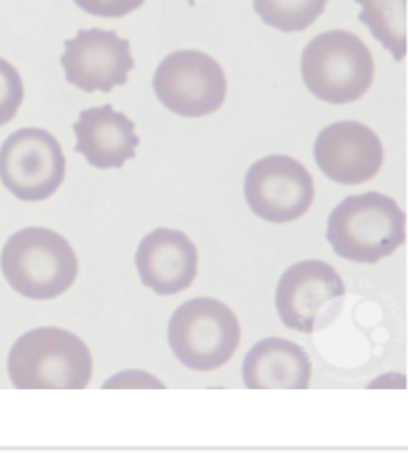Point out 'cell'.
Listing matches in <instances>:
<instances>
[{
  "instance_id": "cell-1",
  "label": "cell",
  "mask_w": 408,
  "mask_h": 453,
  "mask_svg": "<svg viewBox=\"0 0 408 453\" xmlns=\"http://www.w3.org/2000/svg\"><path fill=\"white\" fill-rule=\"evenodd\" d=\"M92 373L87 343L57 326L23 333L7 354V375L16 389H85Z\"/></svg>"
},
{
  "instance_id": "cell-2",
  "label": "cell",
  "mask_w": 408,
  "mask_h": 453,
  "mask_svg": "<svg viewBox=\"0 0 408 453\" xmlns=\"http://www.w3.org/2000/svg\"><path fill=\"white\" fill-rule=\"evenodd\" d=\"M325 237L337 257L355 264H376L404 244L406 216L389 195H350L329 214Z\"/></svg>"
},
{
  "instance_id": "cell-3",
  "label": "cell",
  "mask_w": 408,
  "mask_h": 453,
  "mask_svg": "<svg viewBox=\"0 0 408 453\" xmlns=\"http://www.w3.org/2000/svg\"><path fill=\"white\" fill-rule=\"evenodd\" d=\"M0 271L16 294L49 301L74 285L78 257L62 234L48 226H25L5 241Z\"/></svg>"
},
{
  "instance_id": "cell-4",
  "label": "cell",
  "mask_w": 408,
  "mask_h": 453,
  "mask_svg": "<svg viewBox=\"0 0 408 453\" xmlns=\"http://www.w3.org/2000/svg\"><path fill=\"white\" fill-rule=\"evenodd\" d=\"M300 74L316 99L344 104L367 92L374 62L360 37L346 30H329L313 37L304 48Z\"/></svg>"
},
{
  "instance_id": "cell-5",
  "label": "cell",
  "mask_w": 408,
  "mask_h": 453,
  "mask_svg": "<svg viewBox=\"0 0 408 453\" xmlns=\"http://www.w3.org/2000/svg\"><path fill=\"white\" fill-rule=\"evenodd\" d=\"M240 343V324L233 310L215 297H193L168 320V345L180 365L194 372L224 366Z\"/></svg>"
},
{
  "instance_id": "cell-6",
  "label": "cell",
  "mask_w": 408,
  "mask_h": 453,
  "mask_svg": "<svg viewBox=\"0 0 408 453\" xmlns=\"http://www.w3.org/2000/svg\"><path fill=\"white\" fill-rule=\"evenodd\" d=\"M343 299L344 283L330 264L300 260L279 276L274 304L279 320L288 329L314 333L334 322Z\"/></svg>"
},
{
  "instance_id": "cell-7",
  "label": "cell",
  "mask_w": 408,
  "mask_h": 453,
  "mask_svg": "<svg viewBox=\"0 0 408 453\" xmlns=\"http://www.w3.org/2000/svg\"><path fill=\"white\" fill-rule=\"evenodd\" d=\"M65 177L58 140L41 127H21L0 147V180L21 202H42L55 195Z\"/></svg>"
},
{
  "instance_id": "cell-8",
  "label": "cell",
  "mask_w": 408,
  "mask_h": 453,
  "mask_svg": "<svg viewBox=\"0 0 408 453\" xmlns=\"http://www.w3.org/2000/svg\"><path fill=\"white\" fill-rule=\"evenodd\" d=\"M152 85L161 104L180 117L214 113L226 97L223 67L198 50L166 55L154 73Z\"/></svg>"
},
{
  "instance_id": "cell-9",
  "label": "cell",
  "mask_w": 408,
  "mask_h": 453,
  "mask_svg": "<svg viewBox=\"0 0 408 453\" xmlns=\"http://www.w3.org/2000/svg\"><path fill=\"white\" fill-rule=\"evenodd\" d=\"M244 198L260 219L291 223L309 211L314 182L300 161L272 154L254 161L246 172Z\"/></svg>"
},
{
  "instance_id": "cell-10",
  "label": "cell",
  "mask_w": 408,
  "mask_h": 453,
  "mask_svg": "<svg viewBox=\"0 0 408 453\" xmlns=\"http://www.w3.org/2000/svg\"><path fill=\"white\" fill-rule=\"evenodd\" d=\"M60 64L71 85L85 92H110L127 81L134 60L129 41L115 30L81 28L64 42Z\"/></svg>"
},
{
  "instance_id": "cell-11",
  "label": "cell",
  "mask_w": 408,
  "mask_h": 453,
  "mask_svg": "<svg viewBox=\"0 0 408 453\" xmlns=\"http://www.w3.org/2000/svg\"><path fill=\"white\" fill-rule=\"evenodd\" d=\"M313 154L321 173L344 186L371 180L383 163L380 138L357 120H339L323 127L314 140Z\"/></svg>"
},
{
  "instance_id": "cell-12",
  "label": "cell",
  "mask_w": 408,
  "mask_h": 453,
  "mask_svg": "<svg viewBox=\"0 0 408 453\" xmlns=\"http://www.w3.org/2000/svg\"><path fill=\"white\" fill-rule=\"evenodd\" d=\"M134 264L141 283L157 296L189 288L198 274V248L180 230L155 228L140 241Z\"/></svg>"
},
{
  "instance_id": "cell-13",
  "label": "cell",
  "mask_w": 408,
  "mask_h": 453,
  "mask_svg": "<svg viewBox=\"0 0 408 453\" xmlns=\"http://www.w3.org/2000/svg\"><path fill=\"white\" fill-rule=\"evenodd\" d=\"M72 129L76 134L74 150L83 154L90 166L101 170L120 168L134 157L140 143L134 122L115 111L111 104L83 110Z\"/></svg>"
},
{
  "instance_id": "cell-14",
  "label": "cell",
  "mask_w": 408,
  "mask_h": 453,
  "mask_svg": "<svg viewBox=\"0 0 408 453\" xmlns=\"http://www.w3.org/2000/svg\"><path fill=\"white\" fill-rule=\"evenodd\" d=\"M240 372L247 389H307L313 366L297 342L267 336L247 350Z\"/></svg>"
},
{
  "instance_id": "cell-15",
  "label": "cell",
  "mask_w": 408,
  "mask_h": 453,
  "mask_svg": "<svg viewBox=\"0 0 408 453\" xmlns=\"http://www.w3.org/2000/svg\"><path fill=\"white\" fill-rule=\"evenodd\" d=\"M362 9L359 19L373 37L390 51L396 62L406 53V0H355Z\"/></svg>"
},
{
  "instance_id": "cell-16",
  "label": "cell",
  "mask_w": 408,
  "mask_h": 453,
  "mask_svg": "<svg viewBox=\"0 0 408 453\" xmlns=\"http://www.w3.org/2000/svg\"><path fill=\"white\" fill-rule=\"evenodd\" d=\"M327 0H253L261 21L281 32L306 30L323 12Z\"/></svg>"
},
{
  "instance_id": "cell-17",
  "label": "cell",
  "mask_w": 408,
  "mask_h": 453,
  "mask_svg": "<svg viewBox=\"0 0 408 453\" xmlns=\"http://www.w3.org/2000/svg\"><path fill=\"white\" fill-rule=\"evenodd\" d=\"M23 101V81L14 65L0 57V126L14 119Z\"/></svg>"
},
{
  "instance_id": "cell-18",
  "label": "cell",
  "mask_w": 408,
  "mask_h": 453,
  "mask_svg": "<svg viewBox=\"0 0 408 453\" xmlns=\"http://www.w3.org/2000/svg\"><path fill=\"white\" fill-rule=\"evenodd\" d=\"M164 382L154 373L140 368H127L113 373L101 384V389H164Z\"/></svg>"
},
{
  "instance_id": "cell-19",
  "label": "cell",
  "mask_w": 408,
  "mask_h": 453,
  "mask_svg": "<svg viewBox=\"0 0 408 453\" xmlns=\"http://www.w3.org/2000/svg\"><path fill=\"white\" fill-rule=\"evenodd\" d=\"M145 0H74V4L99 18H122L138 9Z\"/></svg>"
},
{
  "instance_id": "cell-20",
  "label": "cell",
  "mask_w": 408,
  "mask_h": 453,
  "mask_svg": "<svg viewBox=\"0 0 408 453\" xmlns=\"http://www.w3.org/2000/svg\"><path fill=\"white\" fill-rule=\"evenodd\" d=\"M403 373H385L382 377H376L373 382H369V388H387V389H392V388H399L403 389L404 386L401 384H396V379H399Z\"/></svg>"
},
{
  "instance_id": "cell-21",
  "label": "cell",
  "mask_w": 408,
  "mask_h": 453,
  "mask_svg": "<svg viewBox=\"0 0 408 453\" xmlns=\"http://www.w3.org/2000/svg\"><path fill=\"white\" fill-rule=\"evenodd\" d=\"M189 2V5H194V0H187Z\"/></svg>"
}]
</instances>
